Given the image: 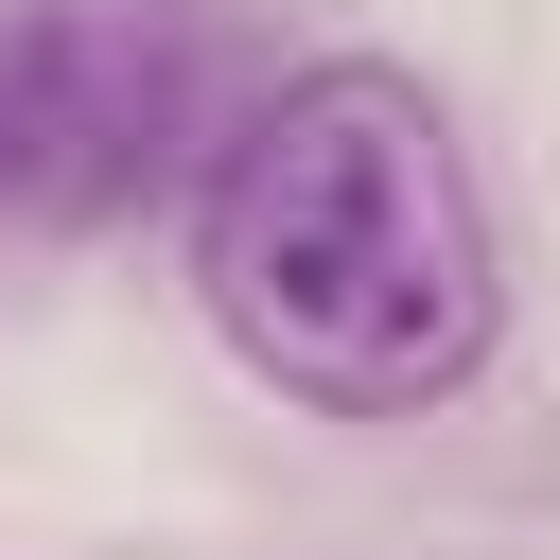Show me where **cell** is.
I'll use <instances>...</instances> for the list:
<instances>
[{"label": "cell", "instance_id": "1", "mask_svg": "<svg viewBox=\"0 0 560 560\" xmlns=\"http://www.w3.org/2000/svg\"><path fill=\"white\" fill-rule=\"evenodd\" d=\"M192 298L210 332L315 420H420L490 368V192L455 105L402 52H315L228 105L192 175Z\"/></svg>", "mask_w": 560, "mask_h": 560}, {"label": "cell", "instance_id": "2", "mask_svg": "<svg viewBox=\"0 0 560 560\" xmlns=\"http://www.w3.org/2000/svg\"><path fill=\"white\" fill-rule=\"evenodd\" d=\"M228 0H0V228H122L228 140Z\"/></svg>", "mask_w": 560, "mask_h": 560}]
</instances>
